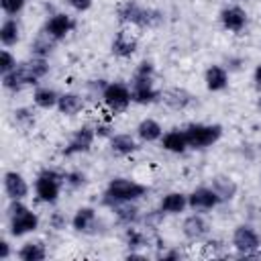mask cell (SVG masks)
<instances>
[{
    "instance_id": "28",
    "label": "cell",
    "mask_w": 261,
    "mask_h": 261,
    "mask_svg": "<svg viewBox=\"0 0 261 261\" xmlns=\"http://www.w3.org/2000/svg\"><path fill=\"white\" fill-rule=\"evenodd\" d=\"M169 108H175V110H184L190 102H192V94L181 90V88H169L165 92H161V98Z\"/></svg>"
},
{
    "instance_id": "6",
    "label": "cell",
    "mask_w": 261,
    "mask_h": 261,
    "mask_svg": "<svg viewBox=\"0 0 261 261\" xmlns=\"http://www.w3.org/2000/svg\"><path fill=\"white\" fill-rule=\"evenodd\" d=\"M116 16L120 22H128V24H135V27H155L159 20H161V12L157 10H151V8H145L141 6L139 2L135 0H126L122 2L118 8H116Z\"/></svg>"
},
{
    "instance_id": "25",
    "label": "cell",
    "mask_w": 261,
    "mask_h": 261,
    "mask_svg": "<svg viewBox=\"0 0 261 261\" xmlns=\"http://www.w3.org/2000/svg\"><path fill=\"white\" fill-rule=\"evenodd\" d=\"M33 102L37 108H43V110H51V108H57V102H59V92L49 88V86H37L35 92H33Z\"/></svg>"
},
{
    "instance_id": "5",
    "label": "cell",
    "mask_w": 261,
    "mask_h": 261,
    "mask_svg": "<svg viewBox=\"0 0 261 261\" xmlns=\"http://www.w3.org/2000/svg\"><path fill=\"white\" fill-rule=\"evenodd\" d=\"M65 186V175L53 167H45L35 177V196L43 204H55L61 196V188Z\"/></svg>"
},
{
    "instance_id": "24",
    "label": "cell",
    "mask_w": 261,
    "mask_h": 261,
    "mask_svg": "<svg viewBox=\"0 0 261 261\" xmlns=\"http://www.w3.org/2000/svg\"><path fill=\"white\" fill-rule=\"evenodd\" d=\"M135 135H137V139L141 143H155V141H159L163 137V128L155 118H143L137 124Z\"/></svg>"
},
{
    "instance_id": "3",
    "label": "cell",
    "mask_w": 261,
    "mask_h": 261,
    "mask_svg": "<svg viewBox=\"0 0 261 261\" xmlns=\"http://www.w3.org/2000/svg\"><path fill=\"white\" fill-rule=\"evenodd\" d=\"M149 194V188L145 184H139L128 177H112L104 190L102 202L110 208L118 204H128V202H139Z\"/></svg>"
},
{
    "instance_id": "9",
    "label": "cell",
    "mask_w": 261,
    "mask_h": 261,
    "mask_svg": "<svg viewBox=\"0 0 261 261\" xmlns=\"http://www.w3.org/2000/svg\"><path fill=\"white\" fill-rule=\"evenodd\" d=\"M230 245L234 247V251H237L239 255L251 257V255H257V253H259L261 237H259V232H257L251 224H239V226L232 230Z\"/></svg>"
},
{
    "instance_id": "32",
    "label": "cell",
    "mask_w": 261,
    "mask_h": 261,
    "mask_svg": "<svg viewBox=\"0 0 261 261\" xmlns=\"http://www.w3.org/2000/svg\"><path fill=\"white\" fill-rule=\"evenodd\" d=\"M12 114H14V122L22 128H29V126L35 124V114H33L31 108H16Z\"/></svg>"
},
{
    "instance_id": "27",
    "label": "cell",
    "mask_w": 261,
    "mask_h": 261,
    "mask_svg": "<svg viewBox=\"0 0 261 261\" xmlns=\"http://www.w3.org/2000/svg\"><path fill=\"white\" fill-rule=\"evenodd\" d=\"M210 186L216 190V194L220 196L222 202L232 200L237 196V192H239V186H237V181L230 175H214Z\"/></svg>"
},
{
    "instance_id": "35",
    "label": "cell",
    "mask_w": 261,
    "mask_h": 261,
    "mask_svg": "<svg viewBox=\"0 0 261 261\" xmlns=\"http://www.w3.org/2000/svg\"><path fill=\"white\" fill-rule=\"evenodd\" d=\"M63 175H65V186L71 188V190L82 188V186L86 184V175H84L82 171H65Z\"/></svg>"
},
{
    "instance_id": "16",
    "label": "cell",
    "mask_w": 261,
    "mask_h": 261,
    "mask_svg": "<svg viewBox=\"0 0 261 261\" xmlns=\"http://www.w3.org/2000/svg\"><path fill=\"white\" fill-rule=\"evenodd\" d=\"M2 188H4V194L8 200H24L31 192L29 181L18 171H6L4 179H2Z\"/></svg>"
},
{
    "instance_id": "29",
    "label": "cell",
    "mask_w": 261,
    "mask_h": 261,
    "mask_svg": "<svg viewBox=\"0 0 261 261\" xmlns=\"http://www.w3.org/2000/svg\"><path fill=\"white\" fill-rule=\"evenodd\" d=\"M112 210H114L116 220H118L122 226H133V224H139V222H141V210L137 208L135 202L118 204V206H114Z\"/></svg>"
},
{
    "instance_id": "10",
    "label": "cell",
    "mask_w": 261,
    "mask_h": 261,
    "mask_svg": "<svg viewBox=\"0 0 261 261\" xmlns=\"http://www.w3.org/2000/svg\"><path fill=\"white\" fill-rule=\"evenodd\" d=\"M96 128H92L90 124H84L80 126L77 130L71 133V137L67 139L65 147L61 149V155L65 157H71V155H77V153H88L94 145V139H96Z\"/></svg>"
},
{
    "instance_id": "4",
    "label": "cell",
    "mask_w": 261,
    "mask_h": 261,
    "mask_svg": "<svg viewBox=\"0 0 261 261\" xmlns=\"http://www.w3.org/2000/svg\"><path fill=\"white\" fill-rule=\"evenodd\" d=\"M6 218H8V232L14 239L27 237L39 228V214L33 212L22 200H10L6 208Z\"/></svg>"
},
{
    "instance_id": "33",
    "label": "cell",
    "mask_w": 261,
    "mask_h": 261,
    "mask_svg": "<svg viewBox=\"0 0 261 261\" xmlns=\"http://www.w3.org/2000/svg\"><path fill=\"white\" fill-rule=\"evenodd\" d=\"M27 0H0V8L6 16H16L24 10Z\"/></svg>"
},
{
    "instance_id": "14",
    "label": "cell",
    "mask_w": 261,
    "mask_h": 261,
    "mask_svg": "<svg viewBox=\"0 0 261 261\" xmlns=\"http://www.w3.org/2000/svg\"><path fill=\"white\" fill-rule=\"evenodd\" d=\"M98 212L92 206H80L71 216V228L82 234H94L98 232Z\"/></svg>"
},
{
    "instance_id": "23",
    "label": "cell",
    "mask_w": 261,
    "mask_h": 261,
    "mask_svg": "<svg viewBox=\"0 0 261 261\" xmlns=\"http://www.w3.org/2000/svg\"><path fill=\"white\" fill-rule=\"evenodd\" d=\"M204 82L206 88L210 92H222L228 86V71L224 65H208L206 73H204Z\"/></svg>"
},
{
    "instance_id": "20",
    "label": "cell",
    "mask_w": 261,
    "mask_h": 261,
    "mask_svg": "<svg viewBox=\"0 0 261 261\" xmlns=\"http://www.w3.org/2000/svg\"><path fill=\"white\" fill-rule=\"evenodd\" d=\"M86 102H84V96L77 94V92H63L59 94V102H57V110L59 114L63 116H75L84 110Z\"/></svg>"
},
{
    "instance_id": "40",
    "label": "cell",
    "mask_w": 261,
    "mask_h": 261,
    "mask_svg": "<svg viewBox=\"0 0 261 261\" xmlns=\"http://www.w3.org/2000/svg\"><path fill=\"white\" fill-rule=\"evenodd\" d=\"M157 257L159 259H179V257H184V253L179 249H169V251H161Z\"/></svg>"
},
{
    "instance_id": "22",
    "label": "cell",
    "mask_w": 261,
    "mask_h": 261,
    "mask_svg": "<svg viewBox=\"0 0 261 261\" xmlns=\"http://www.w3.org/2000/svg\"><path fill=\"white\" fill-rule=\"evenodd\" d=\"M20 35H22V27H20L18 18L6 16L0 24V43L4 47H14L20 41Z\"/></svg>"
},
{
    "instance_id": "38",
    "label": "cell",
    "mask_w": 261,
    "mask_h": 261,
    "mask_svg": "<svg viewBox=\"0 0 261 261\" xmlns=\"http://www.w3.org/2000/svg\"><path fill=\"white\" fill-rule=\"evenodd\" d=\"M65 4H67L69 8H73L75 12H86V10L92 8L94 0H65Z\"/></svg>"
},
{
    "instance_id": "31",
    "label": "cell",
    "mask_w": 261,
    "mask_h": 261,
    "mask_svg": "<svg viewBox=\"0 0 261 261\" xmlns=\"http://www.w3.org/2000/svg\"><path fill=\"white\" fill-rule=\"evenodd\" d=\"M124 243H126L130 249L145 247V245H147V237H145L143 230L137 228V224H133V226H124Z\"/></svg>"
},
{
    "instance_id": "34",
    "label": "cell",
    "mask_w": 261,
    "mask_h": 261,
    "mask_svg": "<svg viewBox=\"0 0 261 261\" xmlns=\"http://www.w3.org/2000/svg\"><path fill=\"white\" fill-rule=\"evenodd\" d=\"M16 65H18V61H16V57L12 55V51H10L8 47L2 49V53H0V75L12 71Z\"/></svg>"
},
{
    "instance_id": "2",
    "label": "cell",
    "mask_w": 261,
    "mask_h": 261,
    "mask_svg": "<svg viewBox=\"0 0 261 261\" xmlns=\"http://www.w3.org/2000/svg\"><path fill=\"white\" fill-rule=\"evenodd\" d=\"M130 94L135 104H153L161 98V92L155 88V67L151 61H141L130 77Z\"/></svg>"
},
{
    "instance_id": "18",
    "label": "cell",
    "mask_w": 261,
    "mask_h": 261,
    "mask_svg": "<svg viewBox=\"0 0 261 261\" xmlns=\"http://www.w3.org/2000/svg\"><path fill=\"white\" fill-rule=\"evenodd\" d=\"M110 153L116 157H128L135 151H139V139L130 133H116L108 139Z\"/></svg>"
},
{
    "instance_id": "41",
    "label": "cell",
    "mask_w": 261,
    "mask_h": 261,
    "mask_svg": "<svg viewBox=\"0 0 261 261\" xmlns=\"http://www.w3.org/2000/svg\"><path fill=\"white\" fill-rule=\"evenodd\" d=\"M253 82H255V86L257 88H261V63L255 67V71H253Z\"/></svg>"
},
{
    "instance_id": "36",
    "label": "cell",
    "mask_w": 261,
    "mask_h": 261,
    "mask_svg": "<svg viewBox=\"0 0 261 261\" xmlns=\"http://www.w3.org/2000/svg\"><path fill=\"white\" fill-rule=\"evenodd\" d=\"M67 222H71V220H67V216L61 210H55V212L49 214V226L55 228V230H63L67 226Z\"/></svg>"
},
{
    "instance_id": "19",
    "label": "cell",
    "mask_w": 261,
    "mask_h": 261,
    "mask_svg": "<svg viewBox=\"0 0 261 261\" xmlns=\"http://www.w3.org/2000/svg\"><path fill=\"white\" fill-rule=\"evenodd\" d=\"M161 147L167 151V153H186L190 149L188 145V137H186V130L184 128H171L167 133H163V137L159 139Z\"/></svg>"
},
{
    "instance_id": "43",
    "label": "cell",
    "mask_w": 261,
    "mask_h": 261,
    "mask_svg": "<svg viewBox=\"0 0 261 261\" xmlns=\"http://www.w3.org/2000/svg\"><path fill=\"white\" fill-rule=\"evenodd\" d=\"M259 255H261V247H259Z\"/></svg>"
},
{
    "instance_id": "11",
    "label": "cell",
    "mask_w": 261,
    "mask_h": 261,
    "mask_svg": "<svg viewBox=\"0 0 261 261\" xmlns=\"http://www.w3.org/2000/svg\"><path fill=\"white\" fill-rule=\"evenodd\" d=\"M218 204H222V200L212 186H198L188 194V208H192L194 212L214 210Z\"/></svg>"
},
{
    "instance_id": "15",
    "label": "cell",
    "mask_w": 261,
    "mask_h": 261,
    "mask_svg": "<svg viewBox=\"0 0 261 261\" xmlns=\"http://www.w3.org/2000/svg\"><path fill=\"white\" fill-rule=\"evenodd\" d=\"M181 232H184V237L188 239V241H202V239H206L208 237V232H210V222L204 218V214H200V212H194V214H190V216H186L184 218V222H181Z\"/></svg>"
},
{
    "instance_id": "8",
    "label": "cell",
    "mask_w": 261,
    "mask_h": 261,
    "mask_svg": "<svg viewBox=\"0 0 261 261\" xmlns=\"http://www.w3.org/2000/svg\"><path fill=\"white\" fill-rule=\"evenodd\" d=\"M102 102L112 114L124 112L133 102L130 86L124 82H108V86L104 88V94H102Z\"/></svg>"
},
{
    "instance_id": "39",
    "label": "cell",
    "mask_w": 261,
    "mask_h": 261,
    "mask_svg": "<svg viewBox=\"0 0 261 261\" xmlns=\"http://www.w3.org/2000/svg\"><path fill=\"white\" fill-rule=\"evenodd\" d=\"M10 257H12V247L6 239H2L0 241V261H8Z\"/></svg>"
},
{
    "instance_id": "12",
    "label": "cell",
    "mask_w": 261,
    "mask_h": 261,
    "mask_svg": "<svg viewBox=\"0 0 261 261\" xmlns=\"http://www.w3.org/2000/svg\"><path fill=\"white\" fill-rule=\"evenodd\" d=\"M218 18H220L222 29H224V31H230V33H241V31L247 27V22H249L247 10H245L243 6H239V4H228V6H224V8L220 10Z\"/></svg>"
},
{
    "instance_id": "26",
    "label": "cell",
    "mask_w": 261,
    "mask_h": 261,
    "mask_svg": "<svg viewBox=\"0 0 261 261\" xmlns=\"http://www.w3.org/2000/svg\"><path fill=\"white\" fill-rule=\"evenodd\" d=\"M16 257L20 261H43L47 257V247L43 241H27L22 247L16 251Z\"/></svg>"
},
{
    "instance_id": "21",
    "label": "cell",
    "mask_w": 261,
    "mask_h": 261,
    "mask_svg": "<svg viewBox=\"0 0 261 261\" xmlns=\"http://www.w3.org/2000/svg\"><path fill=\"white\" fill-rule=\"evenodd\" d=\"M188 208V194L184 192H167L159 200V210L163 214H179Z\"/></svg>"
},
{
    "instance_id": "37",
    "label": "cell",
    "mask_w": 261,
    "mask_h": 261,
    "mask_svg": "<svg viewBox=\"0 0 261 261\" xmlns=\"http://www.w3.org/2000/svg\"><path fill=\"white\" fill-rule=\"evenodd\" d=\"M106 86H108L106 80H90V82L86 84V88L92 90V96H94V98H100V100H102V94H104V88H106Z\"/></svg>"
},
{
    "instance_id": "13",
    "label": "cell",
    "mask_w": 261,
    "mask_h": 261,
    "mask_svg": "<svg viewBox=\"0 0 261 261\" xmlns=\"http://www.w3.org/2000/svg\"><path fill=\"white\" fill-rule=\"evenodd\" d=\"M73 29H75V20H73L69 14H65V12H55V14H51V16L47 18L45 27H43V31H45L51 39H55L57 43L63 41Z\"/></svg>"
},
{
    "instance_id": "42",
    "label": "cell",
    "mask_w": 261,
    "mask_h": 261,
    "mask_svg": "<svg viewBox=\"0 0 261 261\" xmlns=\"http://www.w3.org/2000/svg\"><path fill=\"white\" fill-rule=\"evenodd\" d=\"M257 106H259V110H261V96H259V102H257Z\"/></svg>"
},
{
    "instance_id": "30",
    "label": "cell",
    "mask_w": 261,
    "mask_h": 261,
    "mask_svg": "<svg viewBox=\"0 0 261 261\" xmlns=\"http://www.w3.org/2000/svg\"><path fill=\"white\" fill-rule=\"evenodd\" d=\"M55 45H57V41L51 39L45 31H41V33L33 39V43H31V55H35V57H45V59H47V57L53 53Z\"/></svg>"
},
{
    "instance_id": "7",
    "label": "cell",
    "mask_w": 261,
    "mask_h": 261,
    "mask_svg": "<svg viewBox=\"0 0 261 261\" xmlns=\"http://www.w3.org/2000/svg\"><path fill=\"white\" fill-rule=\"evenodd\" d=\"M190 149H206L220 141L222 126L220 124H206V122H190L186 128Z\"/></svg>"
},
{
    "instance_id": "1",
    "label": "cell",
    "mask_w": 261,
    "mask_h": 261,
    "mask_svg": "<svg viewBox=\"0 0 261 261\" xmlns=\"http://www.w3.org/2000/svg\"><path fill=\"white\" fill-rule=\"evenodd\" d=\"M49 61L45 57H35L31 55L27 61H18V65L2 75V86L4 90L10 92H18L24 86H35L39 84V80H43L49 73Z\"/></svg>"
},
{
    "instance_id": "17",
    "label": "cell",
    "mask_w": 261,
    "mask_h": 261,
    "mask_svg": "<svg viewBox=\"0 0 261 261\" xmlns=\"http://www.w3.org/2000/svg\"><path fill=\"white\" fill-rule=\"evenodd\" d=\"M139 47V41L135 35H130L128 31H118L114 37H112V43H110V51L114 57H120V59H128L130 55H135Z\"/></svg>"
}]
</instances>
